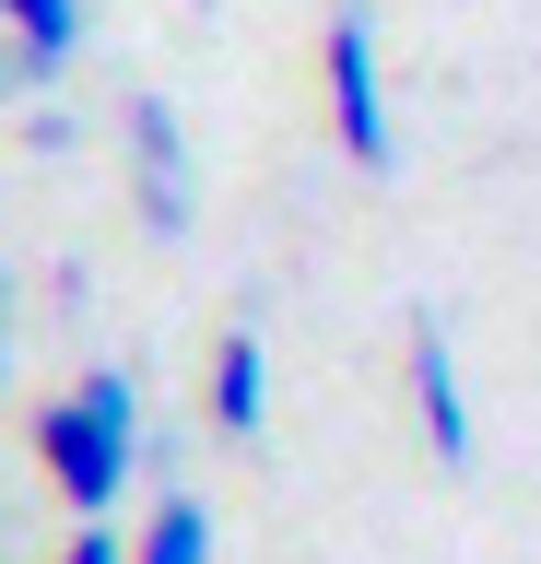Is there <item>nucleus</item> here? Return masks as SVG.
<instances>
[{
  "label": "nucleus",
  "instance_id": "f03ea898",
  "mask_svg": "<svg viewBox=\"0 0 541 564\" xmlns=\"http://www.w3.org/2000/svg\"><path fill=\"white\" fill-rule=\"evenodd\" d=\"M318 83H329V141L354 176H389L400 165V118H389V59H377V12L342 0L318 35Z\"/></svg>",
  "mask_w": 541,
  "mask_h": 564
},
{
  "label": "nucleus",
  "instance_id": "0eeeda50",
  "mask_svg": "<svg viewBox=\"0 0 541 564\" xmlns=\"http://www.w3.org/2000/svg\"><path fill=\"white\" fill-rule=\"evenodd\" d=\"M130 564H213V506H201V494H153Z\"/></svg>",
  "mask_w": 541,
  "mask_h": 564
},
{
  "label": "nucleus",
  "instance_id": "20e7f679",
  "mask_svg": "<svg viewBox=\"0 0 541 564\" xmlns=\"http://www.w3.org/2000/svg\"><path fill=\"white\" fill-rule=\"evenodd\" d=\"M412 423H424L435 470H470L483 423H470V388H459V329H447L435 306H412Z\"/></svg>",
  "mask_w": 541,
  "mask_h": 564
},
{
  "label": "nucleus",
  "instance_id": "9d476101",
  "mask_svg": "<svg viewBox=\"0 0 541 564\" xmlns=\"http://www.w3.org/2000/svg\"><path fill=\"white\" fill-rule=\"evenodd\" d=\"M0 388H12V329H0Z\"/></svg>",
  "mask_w": 541,
  "mask_h": 564
},
{
  "label": "nucleus",
  "instance_id": "7ed1b4c3",
  "mask_svg": "<svg viewBox=\"0 0 541 564\" xmlns=\"http://www.w3.org/2000/svg\"><path fill=\"white\" fill-rule=\"evenodd\" d=\"M130 188H142V224H153L165 247L201 224V153H188V118H177L165 95L130 106Z\"/></svg>",
  "mask_w": 541,
  "mask_h": 564
},
{
  "label": "nucleus",
  "instance_id": "1a4fd4ad",
  "mask_svg": "<svg viewBox=\"0 0 541 564\" xmlns=\"http://www.w3.org/2000/svg\"><path fill=\"white\" fill-rule=\"evenodd\" d=\"M0 329H12V271H0Z\"/></svg>",
  "mask_w": 541,
  "mask_h": 564
},
{
  "label": "nucleus",
  "instance_id": "f257e3e1",
  "mask_svg": "<svg viewBox=\"0 0 541 564\" xmlns=\"http://www.w3.org/2000/svg\"><path fill=\"white\" fill-rule=\"evenodd\" d=\"M142 447L153 435H142V377H130V365H95L83 388H59L36 412V470H47V494H59L72 518H118Z\"/></svg>",
  "mask_w": 541,
  "mask_h": 564
},
{
  "label": "nucleus",
  "instance_id": "6e6552de",
  "mask_svg": "<svg viewBox=\"0 0 541 564\" xmlns=\"http://www.w3.org/2000/svg\"><path fill=\"white\" fill-rule=\"evenodd\" d=\"M59 564H130V541H118L107 518H83V529H72V553H59Z\"/></svg>",
  "mask_w": 541,
  "mask_h": 564
},
{
  "label": "nucleus",
  "instance_id": "39448f33",
  "mask_svg": "<svg viewBox=\"0 0 541 564\" xmlns=\"http://www.w3.org/2000/svg\"><path fill=\"white\" fill-rule=\"evenodd\" d=\"M201 400H213V435H236V447L271 423V341H259V317H236L213 341V388Z\"/></svg>",
  "mask_w": 541,
  "mask_h": 564
},
{
  "label": "nucleus",
  "instance_id": "423d86ee",
  "mask_svg": "<svg viewBox=\"0 0 541 564\" xmlns=\"http://www.w3.org/2000/svg\"><path fill=\"white\" fill-rule=\"evenodd\" d=\"M83 12H95V0H0V24L24 35V59H36L47 83L83 59Z\"/></svg>",
  "mask_w": 541,
  "mask_h": 564
}]
</instances>
